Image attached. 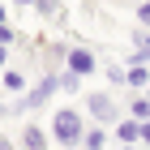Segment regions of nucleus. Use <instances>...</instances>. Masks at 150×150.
<instances>
[{
	"mask_svg": "<svg viewBox=\"0 0 150 150\" xmlns=\"http://www.w3.org/2000/svg\"><path fill=\"white\" fill-rule=\"evenodd\" d=\"M125 116H129V112H125V103H120L112 90H86V120H90V125L116 129Z\"/></svg>",
	"mask_w": 150,
	"mask_h": 150,
	"instance_id": "1",
	"label": "nucleus"
},
{
	"mask_svg": "<svg viewBox=\"0 0 150 150\" xmlns=\"http://www.w3.org/2000/svg\"><path fill=\"white\" fill-rule=\"evenodd\" d=\"M86 129L90 125H86V116H81L77 107H56V112H52V137L64 150H77L81 137H86Z\"/></svg>",
	"mask_w": 150,
	"mask_h": 150,
	"instance_id": "2",
	"label": "nucleus"
},
{
	"mask_svg": "<svg viewBox=\"0 0 150 150\" xmlns=\"http://www.w3.org/2000/svg\"><path fill=\"white\" fill-rule=\"evenodd\" d=\"M64 69H73L77 77H90V73L99 69V56H94V47H90V43H73V47H69V64H64Z\"/></svg>",
	"mask_w": 150,
	"mask_h": 150,
	"instance_id": "3",
	"label": "nucleus"
},
{
	"mask_svg": "<svg viewBox=\"0 0 150 150\" xmlns=\"http://www.w3.org/2000/svg\"><path fill=\"white\" fill-rule=\"evenodd\" d=\"M69 39H56V43H43V64H47V73H60L64 64H69Z\"/></svg>",
	"mask_w": 150,
	"mask_h": 150,
	"instance_id": "4",
	"label": "nucleus"
},
{
	"mask_svg": "<svg viewBox=\"0 0 150 150\" xmlns=\"http://www.w3.org/2000/svg\"><path fill=\"white\" fill-rule=\"evenodd\" d=\"M22 150H52V137H47L39 125H22V137H17Z\"/></svg>",
	"mask_w": 150,
	"mask_h": 150,
	"instance_id": "5",
	"label": "nucleus"
},
{
	"mask_svg": "<svg viewBox=\"0 0 150 150\" xmlns=\"http://www.w3.org/2000/svg\"><path fill=\"white\" fill-rule=\"evenodd\" d=\"M112 137L120 142V146H142V125L133 120V116H125V120L112 129Z\"/></svg>",
	"mask_w": 150,
	"mask_h": 150,
	"instance_id": "6",
	"label": "nucleus"
},
{
	"mask_svg": "<svg viewBox=\"0 0 150 150\" xmlns=\"http://www.w3.org/2000/svg\"><path fill=\"white\" fill-rule=\"evenodd\" d=\"M125 112L133 116L137 125H146V120H150V99H146V94H137V90H129V94H125Z\"/></svg>",
	"mask_w": 150,
	"mask_h": 150,
	"instance_id": "7",
	"label": "nucleus"
},
{
	"mask_svg": "<svg viewBox=\"0 0 150 150\" xmlns=\"http://www.w3.org/2000/svg\"><path fill=\"white\" fill-rule=\"evenodd\" d=\"M0 86H4V94H13V99L30 90V81H26L22 69H4V73H0Z\"/></svg>",
	"mask_w": 150,
	"mask_h": 150,
	"instance_id": "8",
	"label": "nucleus"
},
{
	"mask_svg": "<svg viewBox=\"0 0 150 150\" xmlns=\"http://www.w3.org/2000/svg\"><path fill=\"white\" fill-rule=\"evenodd\" d=\"M125 86L142 94V90L150 86V64H125Z\"/></svg>",
	"mask_w": 150,
	"mask_h": 150,
	"instance_id": "9",
	"label": "nucleus"
},
{
	"mask_svg": "<svg viewBox=\"0 0 150 150\" xmlns=\"http://www.w3.org/2000/svg\"><path fill=\"white\" fill-rule=\"evenodd\" d=\"M35 9H39V17H47V22H56V26H69V13H64V4H60V0H39Z\"/></svg>",
	"mask_w": 150,
	"mask_h": 150,
	"instance_id": "10",
	"label": "nucleus"
},
{
	"mask_svg": "<svg viewBox=\"0 0 150 150\" xmlns=\"http://www.w3.org/2000/svg\"><path fill=\"white\" fill-rule=\"evenodd\" d=\"M107 133H112V129L90 125V129H86V137H81V146H86V150H103V146H107Z\"/></svg>",
	"mask_w": 150,
	"mask_h": 150,
	"instance_id": "11",
	"label": "nucleus"
},
{
	"mask_svg": "<svg viewBox=\"0 0 150 150\" xmlns=\"http://www.w3.org/2000/svg\"><path fill=\"white\" fill-rule=\"evenodd\" d=\"M56 77H60V90H64V94H86V86H81L86 77H77L73 69H60Z\"/></svg>",
	"mask_w": 150,
	"mask_h": 150,
	"instance_id": "12",
	"label": "nucleus"
},
{
	"mask_svg": "<svg viewBox=\"0 0 150 150\" xmlns=\"http://www.w3.org/2000/svg\"><path fill=\"white\" fill-rule=\"evenodd\" d=\"M103 77L112 81V86H125V64H112V60H107V64H103Z\"/></svg>",
	"mask_w": 150,
	"mask_h": 150,
	"instance_id": "13",
	"label": "nucleus"
},
{
	"mask_svg": "<svg viewBox=\"0 0 150 150\" xmlns=\"http://www.w3.org/2000/svg\"><path fill=\"white\" fill-rule=\"evenodd\" d=\"M9 43H22V35H17V30L4 22V26H0V47H9Z\"/></svg>",
	"mask_w": 150,
	"mask_h": 150,
	"instance_id": "14",
	"label": "nucleus"
},
{
	"mask_svg": "<svg viewBox=\"0 0 150 150\" xmlns=\"http://www.w3.org/2000/svg\"><path fill=\"white\" fill-rule=\"evenodd\" d=\"M137 26H146V30H150V0H142V4H137Z\"/></svg>",
	"mask_w": 150,
	"mask_h": 150,
	"instance_id": "15",
	"label": "nucleus"
},
{
	"mask_svg": "<svg viewBox=\"0 0 150 150\" xmlns=\"http://www.w3.org/2000/svg\"><path fill=\"white\" fill-rule=\"evenodd\" d=\"M13 116V103H4V99H0V120H9Z\"/></svg>",
	"mask_w": 150,
	"mask_h": 150,
	"instance_id": "16",
	"label": "nucleus"
},
{
	"mask_svg": "<svg viewBox=\"0 0 150 150\" xmlns=\"http://www.w3.org/2000/svg\"><path fill=\"white\" fill-rule=\"evenodd\" d=\"M0 150H22V146H17L13 137H0Z\"/></svg>",
	"mask_w": 150,
	"mask_h": 150,
	"instance_id": "17",
	"label": "nucleus"
},
{
	"mask_svg": "<svg viewBox=\"0 0 150 150\" xmlns=\"http://www.w3.org/2000/svg\"><path fill=\"white\" fill-rule=\"evenodd\" d=\"M142 146L150 150V120H146V125H142Z\"/></svg>",
	"mask_w": 150,
	"mask_h": 150,
	"instance_id": "18",
	"label": "nucleus"
},
{
	"mask_svg": "<svg viewBox=\"0 0 150 150\" xmlns=\"http://www.w3.org/2000/svg\"><path fill=\"white\" fill-rule=\"evenodd\" d=\"M9 69V47H0V73Z\"/></svg>",
	"mask_w": 150,
	"mask_h": 150,
	"instance_id": "19",
	"label": "nucleus"
},
{
	"mask_svg": "<svg viewBox=\"0 0 150 150\" xmlns=\"http://www.w3.org/2000/svg\"><path fill=\"white\" fill-rule=\"evenodd\" d=\"M13 4H26V9H35V4H39V0H13Z\"/></svg>",
	"mask_w": 150,
	"mask_h": 150,
	"instance_id": "20",
	"label": "nucleus"
},
{
	"mask_svg": "<svg viewBox=\"0 0 150 150\" xmlns=\"http://www.w3.org/2000/svg\"><path fill=\"white\" fill-rule=\"evenodd\" d=\"M4 22H9V9H4V4H0V26H4Z\"/></svg>",
	"mask_w": 150,
	"mask_h": 150,
	"instance_id": "21",
	"label": "nucleus"
},
{
	"mask_svg": "<svg viewBox=\"0 0 150 150\" xmlns=\"http://www.w3.org/2000/svg\"><path fill=\"white\" fill-rule=\"evenodd\" d=\"M120 150H146V146H120Z\"/></svg>",
	"mask_w": 150,
	"mask_h": 150,
	"instance_id": "22",
	"label": "nucleus"
},
{
	"mask_svg": "<svg viewBox=\"0 0 150 150\" xmlns=\"http://www.w3.org/2000/svg\"><path fill=\"white\" fill-rule=\"evenodd\" d=\"M142 94H146V99H150V86H146V90H142Z\"/></svg>",
	"mask_w": 150,
	"mask_h": 150,
	"instance_id": "23",
	"label": "nucleus"
},
{
	"mask_svg": "<svg viewBox=\"0 0 150 150\" xmlns=\"http://www.w3.org/2000/svg\"><path fill=\"white\" fill-rule=\"evenodd\" d=\"M77 150H86V146H77Z\"/></svg>",
	"mask_w": 150,
	"mask_h": 150,
	"instance_id": "24",
	"label": "nucleus"
}]
</instances>
